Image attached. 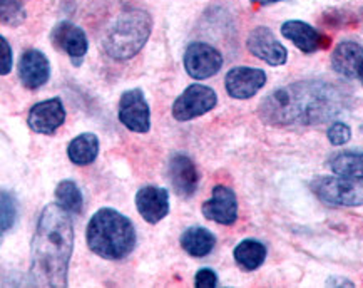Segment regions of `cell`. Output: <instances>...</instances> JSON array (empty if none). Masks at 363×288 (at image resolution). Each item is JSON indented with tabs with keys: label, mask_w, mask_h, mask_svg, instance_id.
<instances>
[{
	"label": "cell",
	"mask_w": 363,
	"mask_h": 288,
	"mask_svg": "<svg viewBox=\"0 0 363 288\" xmlns=\"http://www.w3.org/2000/svg\"><path fill=\"white\" fill-rule=\"evenodd\" d=\"M348 96L323 81H301L280 87L259 104V118L269 126H311L347 108Z\"/></svg>",
	"instance_id": "6da1fadb"
},
{
	"label": "cell",
	"mask_w": 363,
	"mask_h": 288,
	"mask_svg": "<svg viewBox=\"0 0 363 288\" xmlns=\"http://www.w3.org/2000/svg\"><path fill=\"white\" fill-rule=\"evenodd\" d=\"M72 250L74 226L69 211L59 204H48L40 213L32 240V283L37 287H67Z\"/></svg>",
	"instance_id": "7a4b0ae2"
},
{
	"label": "cell",
	"mask_w": 363,
	"mask_h": 288,
	"mask_svg": "<svg viewBox=\"0 0 363 288\" xmlns=\"http://www.w3.org/2000/svg\"><path fill=\"white\" fill-rule=\"evenodd\" d=\"M87 246L97 257L119 262L136 248V228L123 213L113 208H101L89 220L86 230Z\"/></svg>",
	"instance_id": "3957f363"
},
{
	"label": "cell",
	"mask_w": 363,
	"mask_h": 288,
	"mask_svg": "<svg viewBox=\"0 0 363 288\" xmlns=\"http://www.w3.org/2000/svg\"><path fill=\"white\" fill-rule=\"evenodd\" d=\"M152 31V17L144 9L121 12L102 39L106 54L114 60H129L146 45Z\"/></svg>",
	"instance_id": "277c9868"
},
{
	"label": "cell",
	"mask_w": 363,
	"mask_h": 288,
	"mask_svg": "<svg viewBox=\"0 0 363 288\" xmlns=\"http://www.w3.org/2000/svg\"><path fill=\"white\" fill-rule=\"evenodd\" d=\"M311 192L333 206H363V179L348 176H320L311 181Z\"/></svg>",
	"instance_id": "5b68a950"
},
{
	"label": "cell",
	"mask_w": 363,
	"mask_h": 288,
	"mask_svg": "<svg viewBox=\"0 0 363 288\" xmlns=\"http://www.w3.org/2000/svg\"><path fill=\"white\" fill-rule=\"evenodd\" d=\"M218 96L215 89L203 84H193L181 94L173 104V118L176 121H191L206 114L216 106Z\"/></svg>",
	"instance_id": "8992f818"
},
{
	"label": "cell",
	"mask_w": 363,
	"mask_h": 288,
	"mask_svg": "<svg viewBox=\"0 0 363 288\" xmlns=\"http://www.w3.org/2000/svg\"><path fill=\"white\" fill-rule=\"evenodd\" d=\"M184 69L196 81L216 76L223 67V55L220 50L206 43H193L184 50Z\"/></svg>",
	"instance_id": "52a82bcc"
},
{
	"label": "cell",
	"mask_w": 363,
	"mask_h": 288,
	"mask_svg": "<svg viewBox=\"0 0 363 288\" xmlns=\"http://www.w3.org/2000/svg\"><path fill=\"white\" fill-rule=\"evenodd\" d=\"M118 116L129 131L144 134L151 129V109L141 89L125 91L121 96Z\"/></svg>",
	"instance_id": "ba28073f"
},
{
	"label": "cell",
	"mask_w": 363,
	"mask_h": 288,
	"mask_svg": "<svg viewBox=\"0 0 363 288\" xmlns=\"http://www.w3.org/2000/svg\"><path fill=\"white\" fill-rule=\"evenodd\" d=\"M50 40H52L55 49L64 50L71 57L74 66H81L87 54V49H89L86 32L69 21L59 22L54 27L52 32H50Z\"/></svg>",
	"instance_id": "9c48e42d"
},
{
	"label": "cell",
	"mask_w": 363,
	"mask_h": 288,
	"mask_svg": "<svg viewBox=\"0 0 363 288\" xmlns=\"http://www.w3.org/2000/svg\"><path fill=\"white\" fill-rule=\"evenodd\" d=\"M264 84H267V74L256 67H233L225 77L226 91L233 99H250L258 94Z\"/></svg>",
	"instance_id": "30bf717a"
},
{
	"label": "cell",
	"mask_w": 363,
	"mask_h": 288,
	"mask_svg": "<svg viewBox=\"0 0 363 288\" xmlns=\"http://www.w3.org/2000/svg\"><path fill=\"white\" fill-rule=\"evenodd\" d=\"M248 50L255 57L264 60L269 66L277 67L283 66L288 59V52L283 45L278 43L277 37L268 27H256L250 32L248 40H246Z\"/></svg>",
	"instance_id": "8fae6325"
},
{
	"label": "cell",
	"mask_w": 363,
	"mask_h": 288,
	"mask_svg": "<svg viewBox=\"0 0 363 288\" xmlns=\"http://www.w3.org/2000/svg\"><path fill=\"white\" fill-rule=\"evenodd\" d=\"M66 121V109L59 97L37 102L32 106L27 124L37 134H54Z\"/></svg>",
	"instance_id": "7c38bea8"
},
{
	"label": "cell",
	"mask_w": 363,
	"mask_h": 288,
	"mask_svg": "<svg viewBox=\"0 0 363 288\" xmlns=\"http://www.w3.org/2000/svg\"><path fill=\"white\" fill-rule=\"evenodd\" d=\"M203 215L206 220H211L220 225L230 226L238 220V199L231 188L218 187L213 188V196L203 204Z\"/></svg>",
	"instance_id": "4fadbf2b"
},
{
	"label": "cell",
	"mask_w": 363,
	"mask_h": 288,
	"mask_svg": "<svg viewBox=\"0 0 363 288\" xmlns=\"http://www.w3.org/2000/svg\"><path fill=\"white\" fill-rule=\"evenodd\" d=\"M167 173H169L171 187L174 193L181 198H191L198 189L199 175L198 168L193 160L186 155H173L167 165Z\"/></svg>",
	"instance_id": "5bb4252c"
},
{
	"label": "cell",
	"mask_w": 363,
	"mask_h": 288,
	"mask_svg": "<svg viewBox=\"0 0 363 288\" xmlns=\"http://www.w3.org/2000/svg\"><path fill=\"white\" fill-rule=\"evenodd\" d=\"M136 208L143 220L156 225L169 213V193L160 187H144L136 194Z\"/></svg>",
	"instance_id": "9a60e30c"
},
{
	"label": "cell",
	"mask_w": 363,
	"mask_h": 288,
	"mask_svg": "<svg viewBox=\"0 0 363 288\" xmlns=\"http://www.w3.org/2000/svg\"><path fill=\"white\" fill-rule=\"evenodd\" d=\"M18 77L27 89H39L50 77L49 59L37 49L26 50L18 60Z\"/></svg>",
	"instance_id": "2e32d148"
},
{
	"label": "cell",
	"mask_w": 363,
	"mask_h": 288,
	"mask_svg": "<svg viewBox=\"0 0 363 288\" xmlns=\"http://www.w3.org/2000/svg\"><path fill=\"white\" fill-rule=\"evenodd\" d=\"M281 34L306 54L316 52L318 49H323L328 45L327 37L320 34L315 27L301 21H286L281 26Z\"/></svg>",
	"instance_id": "e0dca14e"
},
{
	"label": "cell",
	"mask_w": 363,
	"mask_h": 288,
	"mask_svg": "<svg viewBox=\"0 0 363 288\" xmlns=\"http://www.w3.org/2000/svg\"><path fill=\"white\" fill-rule=\"evenodd\" d=\"M332 67L335 72L347 79L360 77L363 71V48L352 40H343L332 54Z\"/></svg>",
	"instance_id": "ac0fdd59"
},
{
	"label": "cell",
	"mask_w": 363,
	"mask_h": 288,
	"mask_svg": "<svg viewBox=\"0 0 363 288\" xmlns=\"http://www.w3.org/2000/svg\"><path fill=\"white\" fill-rule=\"evenodd\" d=\"M179 243L191 257L204 258L215 250L216 236L203 226H189L181 235Z\"/></svg>",
	"instance_id": "d6986e66"
},
{
	"label": "cell",
	"mask_w": 363,
	"mask_h": 288,
	"mask_svg": "<svg viewBox=\"0 0 363 288\" xmlns=\"http://www.w3.org/2000/svg\"><path fill=\"white\" fill-rule=\"evenodd\" d=\"M99 155V138L94 133H82L69 143L67 156L76 166H87Z\"/></svg>",
	"instance_id": "ffe728a7"
},
{
	"label": "cell",
	"mask_w": 363,
	"mask_h": 288,
	"mask_svg": "<svg viewBox=\"0 0 363 288\" xmlns=\"http://www.w3.org/2000/svg\"><path fill=\"white\" fill-rule=\"evenodd\" d=\"M235 262L246 272L259 268L267 260V246L256 240H243L233 252Z\"/></svg>",
	"instance_id": "44dd1931"
},
{
	"label": "cell",
	"mask_w": 363,
	"mask_h": 288,
	"mask_svg": "<svg viewBox=\"0 0 363 288\" xmlns=\"http://www.w3.org/2000/svg\"><path fill=\"white\" fill-rule=\"evenodd\" d=\"M330 168L335 175L348 176V178L363 179V153L343 151L330 161Z\"/></svg>",
	"instance_id": "7402d4cb"
},
{
	"label": "cell",
	"mask_w": 363,
	"mask_h": 288,
	"mask_svg": "<svg viewBox=\"0 0 363 288\" xmlns=\"http://www.w3.org/2000/svg\"><path fill=\"white\" fill-rule=\"evenodd\" d=\"M55 199L59 206L64 210L72 213V215H81L84 208V198L81 189L74 181L62 179L55 188Z\"/></svg>",
	"instance_id": "603a6c76"
},
{
	"label": "cell",
	"mask_w": 363,
	"mask_h": 288,
	"mask_svg": "<svg viewBox=\"0 0 363 288\" xmlns=\"http://www.w3.org/2000/svg\"><path fill=\"white\" fill-rule=\"evenodd\" d=\"M0 198H2V218H0L2 228L0 230H2V235H6L7 231L12 230L13 225H16L18 218V203L16 196L9 192H2Z\"/></svg>",
	"instance_id": "cb8c5ba5"
},
{
	"label": "cell",
	"mask_w": 363,
	"mask_h": 288,
	"mask_svg": "<svg viewBox=\"0 0 363 288\" xmlns=\"http://www.w3.org/2000/svg\"><path fill=\"white\" fill-rule=\"evenodd\" d=\"M22 2L24 0H2V6H0V11H2V22L7 26H21L26 18L24 7H22Z\"/></svg>",
	"instance_id": "d4e9b609"
},
{
	"label": "cell",
	"mask_w": 363,
	"mask_h": 288,
	"mask_svg": "<svg viewBox=\"0 0 363 288\" xmlns=\"http://www.w3.org/2000/svg\"><path fill=\"white\" fill-rule=\"evenodd\" d=\"M328 141L333 146H343L352 139V129L345 123H333L327 131Z\"/></svg>",
	"instance_id": "484cf974"
},
{
	"label": "cell",
	"mask_w": 363,
	"mask_h": 288,
	"mask_svg": "<svg viewBox=\"0 0 363 288\" xmlns=\"http://www.w3.org/2000/svg\"><path fill=\"white\" fill-rule=\"evenodd\" d=\"M194 285L198 288H215L218 285L216 273L209 270V268H201V270H198L196 277H194Z\"/></svg>",
	"instance_id": "4316f807"
},
{
	"label": "cell",
	"mask_w": 363,
	"mask_h": 288,
	"mask_svg": "<svg viewBox=\"0 0 363 288\" xmlns=\"http://www.w3.org/2000/svg\"><path fill=\"white\" fill-rule=\"evenodd\" d=\"M0 44H2V60H0V74L2 76H7L9 72L12 71V49L11 44L6 37H0Z\"/></svg>",
	"instance_id": "83f0119b"
},
{
	"label": "cell",
	"mask_w": 363,
	"mask_h": 288,
	"mask_svg": "<svg viewBox=\"0 0 363 288\" xmlns=\"http://www.w3.org/2000/svg\"><path fill=\"white\" fill-rule=\"evenodd\" d=\"M327 285H330V287H353V282L347 280V278L333 277V278H328Z\"/></svg>",
	"instance_id": "f1b7e54d"
},
{
	"label": "cell",
	"mask_w": 363,
	"mask_h": 288,
	"mask_svg": "<svg viewBox=\"0 0 363 288\" xmlns=\"http://www.w3.org/2000/svg\"><path fill=\"white\" fill-rule=\"evenodd\" d=\"M253 4H258V6H272V4L281 2V0H251Z\"/></svg>",
	"instance_id": "f546056e"
},
{
	"label": "cell",
	"mask_w": 363,
	"mask_h": 288,
	"mask_svg": "<svg viewBox=\"0 0 363 288\" xmlns=\"http://www.w3.org/2000/svg\"><path fill=\"white\" fill-rule=\"evenodd\" d=\"M358 79H360V81L363 82V71H362V74H360V77H358Z\"/></svg>",
	"instance_id": "4dcf8cb0"
},
{
	"label": "cell",
	"mask_w": 363,
	"mask_h": 288,
	"mask_svg": "<svg viewBox=\"0 0 363 288\" xmlns=\"http://www.w3.org/2000/svg\"><path fill=\"white\" fill-rule=\"evenodd\" d=\"M362 133H363V126H362Z\"/></svg>",
	"instance_id": "1f68e13d"
}]
</instances>
